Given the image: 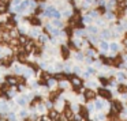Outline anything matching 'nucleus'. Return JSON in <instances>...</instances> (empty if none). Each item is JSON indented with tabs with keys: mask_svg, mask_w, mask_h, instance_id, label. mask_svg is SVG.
I'll return each mask as SVG.
<instances>
[{
	"mask_svg": "<svg viewBox=\"0 0 127 121\" xmlns=\"http://www.w3.org/2000/svg\"><path fill=\"white\" fill-rule=\"evenodd\" d=\"M11 71L14 72V75H23V71H25V67H22L21 64H12V67H11Z\"/></svg>",
	"mask_w": 127,
	"mask_h": 121,
	"instance_id": "nucleus-10",
	"label": "nucleus"
},
{
	"mask_svg": "<svg viewBox=\"0 0 127 121\" xmlns=\"http://www.w3.org/2000/svg\"><path fill=\"white\" fill-rule=\"evenodd\" d=\"M3 94H4V93H3V90H1V88H0V97L3 95Z\"/></svg>",
	"mask_w": 127,
	"mask_h": 121,
	"instance_id": "nucleus-55",
	"label": "nucleus"
},
{
	"mask_svg": "<svg viewBox=\"0 0 127 121\" xmlns=\"http://www.w3.org/2000/svg\"><path fill=\"white\" fill-rule=\"evenodd\" d=\"M72 69H74V67L71 65V63L64 64V72H66V74H72Z\"/></svg>",
	"mask_w": 127,
	"mask_h": 121,
	"instance_id": "nucleus-35",
	"label": "nucleus"
},
{
	"mask_svg": "<svg viewBox=\"0 0 127 121\" xmlns=\"http://www.w3.org/2000/svg\"><path fill=\"white\" fill-rule=\"evenodd\" d=\"M37 110H40V112H42L44 113V110H45V105H42V103H38L37 105V107H36Z\"/></svg>",
	"mask_w": 127,
	"mask_h": 121,
	"instance_id": "nucleus-46",
	"label": "nucleus"
},
{
	"mask_svg": "<svg viewBox=\"0 0 127 121\" xmlns=\"http://www.w3.org/2000/svg\"><path fill=\"white\" fill-rule=\"evenodd\" d=\"M111 110H112L113 113H116V114L122 113L123 112V105H122V102L119 101V99H113V101L111 102Z\"/></svg>",
	"mask_w": 127,
	"mask_h": 121,
	"instance_id": "nucleus-2",
	"label": "nucleus"
},
{
	"mask_svg": "<svg viewBox=\"0 0 127 121\" xmlns=\"http://www.w3.org/2000/svg\"><path fill=\"white\" fill-rule=\"evenodd\" d=\"M78 114H79L81 117H82L83 120L86 121V120L89 118V114H90V112L88 110V107H86V106H81V107H79V113H78Z\"/></svg>",
	"mask_w": 127,
	"mask_h": 121,
	"instance_id": "nucleus-13",
	"label": "nucleus"
},
{
	"mask_svg": "<svg viewBox=\"0 0 127 121\" xmlns=\"http://www.w3.org/2000/svg\"><path fill=\"white\" fill-rule=\"evenodd\" d=\"M41 30H40V27H32L30 30H29V37L30 38H34V40H38L40 37H41Z\"/></svg>",
	"mask_w": 127,
	"mask_h": 121,
	"instance_id": "nucleus-7",
	"label": "nucleus"
},
{
	"mask_svg": "<svg viewBox=\"0 0 127 121\" xmlns=\"http://www.w3.org/2000/svg\"><path fill=\"white\" fill-rule=\"evenodd\" d=\"M104 120H105V114H102V113H100L96 118V121H104Z\"/></svg>",
	"mask_w": 127,
	"mask_h": 121,
	"instance_id": "nucleus-47",
	"label": "nucleus"
},
{
	"mask_svg": "<svg viewBox=\"0 0 127 121\" xmlns=\"http://www.w3.org/2000/svg\"><path fill=\"white\" fill-rule=\"evenodd\" d=\"M86 84H88V87H89V88L94 90V88H97V86H98V82H96V80H90V79H89L88 82H86Z\"/></svg>",
	"mask_w": 127,
	"mask_h": 121,
	"instance_id": "nucleus-31",
	"label": "nucleus"
},
{
	"mask_svg": "<svg viewBox=\"0 0 127 121\" xmlns=\"http://www.w3.org/2000/svg\"><path fill=\"white\" fill-rule=\"evenodd\" d=\"M4 82H7L10 86H11V87L19 84V80H18V78L15 76V75H7V76L4 78Z\"/></svg>",
	"mask_w": 127,
	"mask_h": 121,
	"instance_id": "nucleus-6",
	"label": "nucleus"
},
{
	"mask_svg": "<svg viewBox=\"0 0 127 121\" xmlns=\"http://www.w3.org/2000/svg\"><path fill=\"white\" fill-rule=\"evenodd\" d=\"M33 75H34V72L32 71V69L29 68V67H25V71H23V75H22V76H23V78H26V79H29V78H32Z\"/></svg>",
	"mask_w": 127,
	"mask_h": 121,
	"instance_id": "nucleus-28",
	"label": "nucleus"
},
{
	"mask_svg": "<svg viewBox=\"0 0 127 121\" xmlns=\"http://www.w3.org/2000/svg\"><path fill=\"white\" fill-rule=\"evenodd\" d=\"M62 17H63V14H62V11H60V10H56V11L53 12V17H52V19H62Z\"/></svg>",
	"mask_w": 127,
	"mask_h": 121,
	"instance_id": "nucleus-38",
	"label": "nucleus"
},
{
	"mask_svg": "<svg viewBox=\"0 0 127 121\" xmlns=\"http://www.w3.org/2000/svg\"><path fill=\"white\" fill-rule=\"evenodd\" d=\"M83 95H85L86 101H92V99H96V91L92 90V88H85V91H83Z\"/></svg>",
	"mask_w": 127,
	"mask_h": 121,
	"instance_id": "nucleus-8",
	"label": "nucleus"
},
{
	"mask_svg": "<svg viewBox=\"0 0 127 121\" xmlns=\"http://www.w3.org/2000/svg\"><path fill=\"white\" fill-rule=\"evenodd\" d=\"M82 22L85 23V25H88V26H90V25H93V22H94V19H92L89 15H85V17H82Z\"/></svg>",
	"mask_w": 127,
	"mask_h": 121,
	"instance_id": "nucleus-30",
	"label": "nucleus"
},
{
	"mask_svg": "<svg viewBox=\"0 0 127 121\" xmlns=\"http://www.w3.org/2000/svg\"><path fill=\"white\" fill-rule=\"evenodd\" d=\"M68 3H70V6H71V7L77 8V1H75V0H68Z\"/></svg>",
	"mask_w": 127,
	"mask_h": 121,
	"instance_id": "nucleus-51",
	"label": "nucleus"
},
{
	"mask_svg": "<svg viewBox=\"0 0 127 121\" xmlns=\"http://www.w3.org/2000/svg\"><path fill=\"white\" fill-rule=\"evenodd\" d=\"M48 116H49V118L52 121H56V120H59V112L56 109H51L49 112H48Z\"/></svg>",
	"mask_w": 127,
	"mask_h": 121,
	"instance_id": "nucleus-18",
	"label": "nucleus"
},
{
	"mask_svg": "<svg viewBox=\"0 0 127 121\" xmlns=\"http://www.w3.org/2000/svg\"><path fill=\"white\" fill-rule=\"evenodd\" d=\"M107 0H97V6L98 7H107Z\"/></svg>",
	"mask_w": 127,
	"mask_h": 121,
	"instance_id": "nucleus-41",
	"label": "nucleus"
},
{
	"mask_svg": "<svg viewBox=\"0 0 127 121\" xmlns=\"http://www.w3.org/2000/svg\"><path fill=\"white\" fill-rule=\"evenodd\" d=\"M55 71L58 72H64V64L63 63H56L55 64Z\"/></svg>",
	"mask_w": 127,
	"mask_h": 121,
	"instance_id": "nucleus-34",
	"label": "nucleus"
},
{
	"mask_svg": "<svg viewBox=\"0 0 127 121\" xmlns=\"http://www.w3.org/2000/svg\"><path fill=\"white\" fill-rule=\"evenodd\" d=\"M118 93H119V94H124V93H127V86L124 84V83H120V84L118 86Z\"/></svg>",
	"mask_w": 127,
	"mask_h": 121,
	"instance_id": "nucleus-33",
	"label": "nucleus"
},
{
	"mask_svg": "<svg viewBox=\"0 0 127 121\" xmlns=\"http://www.w3.org/2000/svg\"><path fill=\"white\" fill-rule=\"evenodd\" d=\"M70 83L72 84V87H79V86H82L83 79H81L78 75H72L71 79H70Z\"/></svg>",
	"mask_w": 127,
	"mask_h": 121,
	"instance_id": "nucleus-9",
	"label": "nucleus"
},
{
	"mask_svg": "<svg viewBox=\"0 0 127 121\" xmlns=\"http://www.w3.org/2000/svg\"><path fill=\"white\" fill-rule=\"evenodd\" d=\"M104 18H105L107 20L113 22V20L116 19V15H115V12H113V11H107V12H105V15H104Z\"/></svg>",
	"mask_w": 127,
	"mask_h": 121,
	"instance_id": "nucleus-26",
	"label": "nucleus"
},
{
	"mask_svg": "<svg viewBox=\"0 0 127 121\" xmlns=\"http://www.w3.org/2000/svg\"><path fill=\"white\" fill-rule=\"evenodd\" d=\"M45 107H49V109H52V107H53V102L48 99V101L45 102Z\"/></svg>",
	"mask_w": 127,
	"mask_h": 121,
	"instance_id": "nucleus-48",
	"label": "nucleus"
},
{
	"mask_svg": "<svg viewBox=\"0 0 127 121\" xmlns=\"http://www.w3.org/2000/svg\"><path fill=\"white\" fill-rule=\"evenodd\" d=\"M8 7H10V3H3L0 1V14H6L8 11Z\"/></svg>",
	"mask_w": 127,
	"mask_h": 121,
	"instance_id": "nucleus-27",
	"label": "nucleus"
},
{
	"mask_svg": "<svg viewBox=\"0 0 127 121\" xmlns=\"http://www.w3.org/2000/svg\"><path fill=\"white\" fill-rule=\"evenodd\" d=\"M72 72H74V74H77V75H82V74H83L82 68H81L79 65H75V67H74V69H72Z\"/></svg>",
	"mask_w": 127,
	"mask_h": 121,
	"instance_id": "nucleus-39",
	"label": "nucleus"
},
{
	"mask_svg": "<svg viewBox=\"0 0 127 121\" xmlns=\"http://www.w3.org/2000/svg\"><path fill=\"white\" fill-rule=\"evenodd\" d=\"M120 49H122V46L118 44V42L113 41V42H111V44H109V50L112 52V55H113V53H118Z\"/></svg>",
	"mask_w": 127,
	"mask_h": 121,
	"instance_id": "nucleus-16",
	"label": "nucleus"
},
{
	"mask_svg": "<svg viewBox=\"0 0 127 121\" xmlns=\"http://www.w3.org/2000/svg\"><path fill=\"white\" fill-rule=\"evenodd\" d=\"M116 79H118V82H120V83H124L127 80V75H126V72H123V71H119L118 74H116Z\"/></svg>",
	"mask_w": 127,
	"mask_h": 121,
	"instance_id": "nucleus-19",
	"label": "nucleus"
},
{
	"mask_svg": "<svg viewBox=\"0 0 127 121\" xmlns=\"http://www.w3.org/2000/svg\"><path fill=\"white\" fill-rule=\"evenodd\" d=\"M98 48H100V50H101L102 55H105V53H107L108 50H109V44H108L107 41H100Z\"/></svg>",
	"mask_w": 127,
	"mask_h": 121,
	"instance_id": "nucleus-15",
	"label": "nucleus"
},
{
	"mask_svg": "<svg viewBox=\"0 0 127 121\" xmlns=\"http://www.w3.org/2000/svg\"><path fill=\"white\" fill-rule=\"evenodd\" d=\"M86 72H89V74H90V75H94V74H96V68H94V67H88V68H86Z\"/></svg>",
	"mask_w": 127,
	"mask_h": 121,
	"instance_id": "nucleus-42",
	"label": "nucleus"
},
{
	"mask_svg": "<svg viewBox=\"0 0 127 121\" xmlns=\"http://www.w3.org/2000/svg\"><path fill=\"white\" fill-rule=\"evenodd\" d=\"M26 65L29 67V68L32 69V71L34 72V74H36V72H40V65L37 63H32V61H28V63H26Z\"/></svg>",
	"mask_w": 127,
	"mask_h": 121,
	"instance_id": "nucleus-20",
	"label": "nucleus"
},
{
	"mask_svg": "<svg viewBox=\"0 0 127 121\" xmlns=\"http://www.w3.org/2000/svg\"><path fill=\"white\" fill-rule=\"evenodd\" d=\"M38 121H52L49 118V116H47V114H44V116H41V117H40V120Z\"/></svg>",
	"mask_w": 127,
	"mask_h": 121,
	"instance_id": "nucleus-45",
	"label": "nucleus"
},
{
	"mask_svg": "<svg viewBox=\"0 0 127 121\" xmlns=\"http://www.w3.org/2000/svg\"><path fill=\"white\" fill-rule=\"evenodd\" d=\"M88 41H89V44L90 45H98L100 44V37H97V36H89L88 37Z\"/></svg>",
	"mask_w": 127,
	"mask_h": 121,
	"instance_id": "nucleus-21",
	"label": "nucleus"
},
{
	"mask_svg": "<svg viewBox=\"0 0 127 121\" xmlns=\"http://www.w3.org/2000/svg\"><path fill=\"white\" fill-rule=\"evenodd\" d=\"M19 116H21L22 118H28V117H29V113H28V110L22 109V110L19 112Z\"/></svg>",
	"mask_w": 127,
	"mask_h": 121,
	"instance_id": "nucleus-40",
	"label": "nucleus"
},
{
	"mask_svg": "<svg viewBox=\"0 0 127 121\" xmlns=\"http://www.w3.org/2000/svg\"><path fill=\"white\" fill-rule=\"evenodd\" d=\"M52 26L55 29H58V30H64V29H66L64 23L62 22L60 19H52Z\"/></svg>",
	"mask_w": 127,
	"mask_h": 121,
	"instance_id": "nucleus-14",
	"label": "nucleus"
},
{
	"mask_svg": "<svg viewBox=\"0 0 127 121\" xmlns=\"http://www.w3.org/2000/svg\"><path fill=\"white\" fill-rule=\"evenodd\" d=\"M120 114H122V117H123V118H127V109H124Z\"/></svg>",
	"mask_w": 127,
	"mask_h": 121,
	"instance_id": "nucleus-53",
	"label": "nucleus"
},
{
	"mask_svg": "<svg viewBox=\"0 0 127 121\" xmlns=\"http://www.w3.org/2000/svg\"><path fill=\"white\" fill-rule=\"evenodd\" d=\"M62 14H63V17H64V18H67V19H70V18H71L72 15H74V11H72L71 8H70V10L67 8V10H64V11L62 12Z\"/></svg>",
	"mask_w": 127,
	"mask_h": 121,
	"instance_id": "nucleus-32",
	"label": "nucleus"
},
{
	"mask_svg": "<svg viewBox=\"0 0 127 121\" xmlns=\"http://www.w3.org/2000/svg\"><path fill=\"white\" fill-rule=\"evenodd\" d=\"M58 84H59V80L55 76H49V79H48V88H53Z\"/></svg>",
	"mask_w": 127,
	"mask_h": 121,
	"instance_id": "nucleus-17",
	"label": "nucleus"
},
{
	"mask_svg": "<svg viewBox=\"0 0 127 121\" xmlns=\"http://www.w3.org/2000/svg\"><path fill=\"white\" fill-rule=\"evenodd\" d=\"M8 118H10V121H17V116H15V113H10Z\"/></svg>",
	"mask_w": 127,
	"mask_h": 121,
	"instance_id": "nucleus-49",
	"label": "nucleus"
},
{
	"mask_svg": "<svg viewBox=\"0 0 127 121\" xmlns=\"http://www.w3.org/2000/svg\"><path fill=\"white\" fill-rule=\"evenodd\" d=\"M26 20H28V22L32 25V27H40V26L42 25L41 18H40V17H36V15H33V14H32L30 17L26 18Z\"/></svg>",
	"mask_w": 127,
	"mask_h": 121,
	"instance_id": "nucleus-3",
	"label": "nucleus"
},
{
	"mask_svg": "<svg viewBox=\"0 0 127 121\" xmlns=\"http://www.w3.org/2000/svg\"><path fill=\"white\" fill-rule=\"evenodd\" d=\"M97 94H98L102 99H111L112 98V93H111V90H108V88H105V87L98 88V90H97Z\"/></svg>",
	"mask_w": 127,
	"mask_h": 121,
	"instance_id": "nucleus-4",
	"label": "nucleus"
},
{
	"mask_svg": "<svg viewBox=\"0 0 127 121\" xmlns=\"http://www.w3.org/2000/svg\"><path fill=\"white\" fill-rule=\"evenodd\" d=\"M88 15L92 18V19H94V20L98 19V18H101V17H100V12L97 11V10H89V11H88Z\"/></svg>",
	"mask_w": 127,
	"mask_h": 121,
	"instance_id": "nucleus-24",
	"label": "nucleus"
},
{
	"mask_svg": "<svg viewBox=\"0 0 127 121\" xmlns=\"http://www.w3.org/2000/svg\"><path fill=\"white\" fill-rule=\"evenodd\" d=\"M109 82H111V80H108V78L104 76V75H101V76L98 78V83L102 86V87H107V86L109 84Z\"/></svg>",
	"mask_w": 127,
	"mask_h": 121,
	"instance_id": "nucleus-25",
	"label": "nucleus"
},
{
	"mask_svg": "<svg viewBox=\"0 0 127 121\" xmlns=\"http://www.w3.org/2000/svg\"><path fill=\"white\" fill-rule=\"evenodd\" d=\"M59 88H60L62 91H64L66 88L70 87V80H63V82H59Z\"/></svg>",
	"mask_w": 127,
	"mask_h": 121,
	"instance_id": "nucleus-29",
	"label": "nucleus"
},
{
	"mask_svg": "<svg viewBox=\"0 0 127 121\" xmlns=\"http://www.w3.org/2000/svg\"><path fill=\"white\" fill-rule=\"evenodd\" d=\"M94 23H96L97 27H104L105 29V20L102 19V18H98V19L94 20Z\"/></svg>",
	"mask_w": 127,
	"mask_h": 121,
	"instance_id": "nucleus-36",
	"label": "nucleus"
},
{
	"mask_svg": "<svg viewBox=\"0 0 127 121\" xmlns=\"http://www.w3.org/2000/svg\"><path fill=\"white\" fill-rule=\"evenodd\" d=\"M59 52H60V56L64 59V60H68L70 56H71V49H70L66 44H60V46H59Z\"/></svg>",
	"mask_w": 127,
	"mask_h": 121,
	"instance_id": "nucleus-1",
	"label": "nucleus"
},
{
	"mask_svg": "<svg viewBox=\"0 0 127 121\" xmlns=\"http://www.w3.org/2000/svg\"><path fill=\"white\" fill-rule=\"evenodd\" d=\"M74 36L77 37V38H85V37H89V33H88L86 29H75Z\"/></svg>",
	"mask_w": 127,
	"mask_h": 121,
	"instance_id": "nucleus-11",
	"label": "nucleus"
},
{
	"mask_svg": "<svg viewBox=\"0 0 127 121\" xmlns=\"http://www.w3.org/2000/svg\"><path fill=\"white\" fill-rule=\"evenodd\" d=\"M122 99H123V101H127V93L122 94Z\"/></svg>",
	"mask_w": 127,
	"mask_h": 121,
	"instance_id": "nucleus-54",
	"label": "nucleus"
},
{
	"mask_svg": "<svg viewBox=\"0 0 127 121\" xmlns=\"http://www.w3.org/2000/svg\"><path fill=\"white\" fill-rule=\"evenodd\" d=\"M120 25L123 26V29H124V30H127V20H126V19L120 20Z\"/></svg>",
	"mask_w": 127,
	"mask_h": 121,
	"instance_id": "nucleus-50",
	"label": "nucleus"
},
{
	"mask_svg": "<svg viewBox=\"0 0 127 121\" xmlns=\"http://www.w3.org/2000/svg\"><path fill=\"white\" fill-rule=\"evenodd\" d=\"M86 30H88L89 36H98V34H100V29L97 27L96 25H90V26H88V27H86Z\"/></svg>",
	"mask_w": 127,
	"mask_h": 121,
	"instance_id": "nucleus-12",
	"label": "nucleus"
},
{
	"mask_svg": "<svg viewBox=\"0 0 127 121\" xmlns=\"http://www.w3.org/2000/svg\"><path fill=\"white\" fill-rule=\"evenodd\" d=\"M86 107H88V110L90 113H93L94 109H96V105H94V103H88V106H86Z\"/></svg>",
	"mask_w": 127,
	"mask_h": 121,
	"instance_id": "nucleus-44",
	"label": "nucleus"
},
{
	"mask_svg": "<svg viewBox=\"0 0 127 121\" xmlns=\"http://www.w3.org/2000/svg\"><path fill=\"white\" fill-rule=\"evenodd\" d=\"M98 37H100L101 41H107V40L112 38V30H111V29H102V30L100 31Z\"/></svg>",
	"mask_w": 127,
	"mask_h": 121,
	"instance_id": "nucleus-5",
	"label": "nucleus"
},
{
	"mask_svg": "<svg viewBox=\"0 0 127 121\" xmlns=\"http://www.w3.org/2000/svg\"><path fill=\"white\" fill-rule=\"evenodd\" d=\"M94 105H96V109L102 110V107L105 106V102H104V101H98V99H96V101H94Z\"/></svg>",
	"mask_w": 127,
	"mask_h": 121,
	"instance_id": "nucleus-37",
	"label": "nucleus"
},
{
	"mask_svg": "<svg viewBox=\"0 0 127 121\" xmlns=\"http://www.w3.org/2000/svg\"><path fill=\"white\" fill-rule=\"evenodd\" d=\"M85 63H86V64H88V65H89V67H90V65H92V64H93V63H94V57H86V59H85Z\"/></svg>",
	"mask_w": 127,
	"mask_h": 121,
	"instance_id": "nucleus-43",
	"label": "nucleus"
},
{
	"mask_svg": "<svg viewBox=\"0 0 127 121\" xmlns=\"http://www.w3.org/2000/svg\"><path fill=\"white\" fill-rule=\"evenodd\" d=\"M18 91L23 93V91H25V86H23V84H18Z\"/></svg>",
	"mask_w": 127,
	"mask_h": 121,
	"instance_id": "nucleus-52",
	"label": "nucleus"
},
{
	"mask_svg": "<svg viewBox=\"0 0 127 121\" xmlns=\"http://www.w3.org/2000/svg\"><path fill=\"white\" fill-rule=\"evenodd\" d=\"M74 59H75L77 61H81V63H82V61H85L86 56H85V53H83V52H81V50H77V52H75Z\"/></svg>",
	"mask_w": 127,
	"mask_h": 121,
	"instance_id": "nucleus-22",
	"label": "nucleus"
},
{
	"mask_svg": "<svg viewBox=\"0 0 127 121\" xmlns=\"http://www.w3.org/2000/svg\"><path fill=\"white\" fill-rule=\"evenodd\" d=\"M83 53H85L86 57H96V55H97V52H96V49H94V48H88V49H86Z\"/></svg>",
	"mask_w": 127,
	"mask_h": 121,
	"instance_id": "nucleus-23",
	"label": "nucleus"
}]
</instances>
